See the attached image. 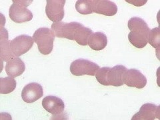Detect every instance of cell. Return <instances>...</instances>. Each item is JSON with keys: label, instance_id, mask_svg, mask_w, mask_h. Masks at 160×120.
Wrapping results in <instances>:
<instances>
[{"label": "cell", "instance_id": "14", "mask_svg": "<svg viewBox=\"0 0 160 120\" xmlns=\"http://www.w3.org/2000/svg\"><path fill=\"white\" fill-rule=\"evenodd\" d=\"M5 69L9 76L16 78L23 73L26 69V66L22 59L18 57H14L7 62Z\"/></svg>", "mask_w": 160, "mask_h": 120}, {"label": "cell", "instance_id": "17", "mask_svg": "<svg viewBox=\"0 0 160 120\" xmlns=\"http://www.w3.org/2000/svg\"><path fill=\"white\" fill-rule=\"evenodd\" d=\"M92 33L93 32L91 29L84 27L82 25L75 34L74 40L80 46H87L88 39Z\"/></svg>", "mask_w": 160, "mask_h": 120}, {"label": "cell", "instance_id": "20", "mask_svg": "<svg viewBox=\"0 0 160 120\" xmlns=\"http://www.w3.org/2000/svg\"><path fill=\"white\" fill-rule=\"evenodd\" d=\"M148 42L152 47L156 49H159L160 46V32L159 27L150 30L148 36Z\"/></svg>", "mask_w": 160, "mask_h": 120}, {"label": "cell", "instance_id": "16", "mask_svg": "<svg viewBox=\"0 0 160 120\" xmlns=\"http://www.w3.org/2000/svg\"><path fill=\"white\" fill-rule=\"evenodd\" d=\"M108 44V38L106 34L102 32H96L93 33L89 36L88 45L90 48L96 50V51H100L103 49L107 46Z\"/></svg>", "mask_w": 160, "mask_h": 120}, {"label": "cell", "instance_id": "21", "mask_svg": "<svg viewBox=\"0 0 160 120\" xmlns=\"http://www.w3.org/2000/svg\"><path fill=\"white\" fill-rule=\"evenodd\" d=\"M126 2L128 3H132L133 5H134V6H136L137 7H140V6H143L144 4H146L147 1L146 0H142V1H138V0H136V1H132V0H126Z\"/></svg>", "mask_w": 160, "mask_h": 120}, {"label": "cell", "instance_id": "13", "mask_svg": "<svg viewBox=\"0 0 160 120\" xmlns=\"http://www.w3.org/2000/svg\"><path fill=\"white\" fill-rule=\"evenodd\" d=\"M156 118L159 119V106L148 103L143 105L132 120H153Z\"/></svg>", "mask_w": 160, "mask_h": 120}, {"label": "cell", "instance_id": "18", "mask_svg": "<svg viewBox=\"0 0 160 120\" xmlns=\"http://www.w3.org/2000/svg\"><path fill=\"white\" fill-rule=\"evenodd\" d=\"M17 86V82L12 77L0 78V93L8 94L13 92Z\"/></svg>", "mask_w": 160, "mask_h": 120}, {"label": "cell", "instance_id": "2", "mask_svg": "<svg viewBox=\"0 0 160 120\" xmlns=\"http://www.w3.org/2000/svg\"><path fill=\"white\" fill-rule=\"evenodd\" d=\"M128 69L122 65H118L113 68H99L96 73L98 82L105 86H122L124 84V74Z\"/></svg>", "mask_w": 160, "mask_h": 120}, {"label": "cell", "instance_id": "7", "mask_svg": "<svg viewBox=\"0 0 160 120\" xmlns=\"http://www.w3.org/2000/svg\"><path fill=\"white\" fill-rule=\"evenodd\" d=\"M66 0H47L46 13L53 23L60 22L64 18Z\"/></svg>", "mask_w": 160, "mask_h": 120}, {"label": "cell", "instance_id": "9", "mask_svg": "<svg viewBox=\"0 0 160 120\" xmlns=\"http://www.w3.org/2000/svg\"><path fill=\"white\" fill-rule=\"evenodd\" d=\"M42 106L48 112L53 115V119L60 118L65 109V104L63 100L53 96L44 98L42 101Z\"/></svg>", "mask_w": 160, "mask_h": 120}, {"label": "cell", "instance_id": "11", "mask_svg": "<svg viewBox=\"0 0 160 120\" xmlns=\"http://www.w3.org/2000/svg\"><path fill=\"white\" fill-rule=\"evenodd\" d=\"M43 89L41 85L32 82L25 86L22 92V98L25 102L32 103L43 97Z\"/></svg>", "mask_w": 160, "mask_h": 120}, {"label": "cell", "instance_id": "4", "mask_svg": "<svg viewBox=\"0 0 160 120\" xmlns=\"http://www.w3.org/2000/svg\"><path fill=\"white\" fill-rule=\"evenodd\" d=\"M33 1H19L13 0V4L9 8V15L13 22L21 23L31 21L33 13L27 7Z\"/></svg>", "mask_w": 160, "mask_h": 120}, {"label": "cell", "instance_id": "12", "mask_svg": "<svg viewBox=\"0 0 160 120\" xmlns=\"http://www.w3.org/2000/svg\"><path fill=\"white\" fill-rule=\"evenodd\" d=\"M93 13L102 14L106 16H113L118 12V6L108 0H92Z\"/></svg>", "mask_w": 160, "mask_h": 120}, {"label": "cell", "instance_id": "19", "mask_svg": "<svg viewBox=\"0 0 160 120\" xmlns=\"http://www.w3.org/2000/svg\"><path fill=\"white\" fill-rule=\"evenodd\" d=\"M76 9L78 13L83 15L92 13V0H78L76 3Z\"/></svg>", "mask_w": 160, "mask_h": 120}, {"label": "cell", "instance_id": "6", "mask_svg": "<svg viewBox=\"0 0 160 120\" xmlns=\"http://www.w3.org/2000/svg\"><path fill=\"white\" fill-rule=\"evenodd\" d=\"M78 22H58L53 23L51 28L53 31L55 36L59 38H66L69 40H74V37L78 29L82 26Z\"/></svg>", "mask_w": 160, "mask_h": 120}, {"label": "cell", "instance_id": "8", "mask_svg": "<svg viewBox=\"0 0 160 120\" xmlns=\"http://www.w3.org/2000/svg\"><path fill=\"white\" fill-rule=\"evenodd\" d=\"M34 40L31 36L22 35L14 38L10 43L12 53L16 57H19L27 53L33 46Z\"/></svg>", "mask_w": 160, "mask_h": 120}, {"label": "cell", "instance_id": "1", "mask_svg": "<svg viewBox=\"0 0 160 120\" xmlns=\"http://www.w3.org/2000/svg\"><path fill=\"white\" fill-rule=\"evenodd\" d=\"M128 26L130 30L128 34L129 42L139 49L146 47L148 43V36L150 32L147 23L142 18L133 17L128 21Z\"/></svg>", "mask_w": 160, "mask_h": 120}, {"label": "cell", "instance_id": "15", "mask_svg": "<svg viewBox=\"0 0 160 120\" xmlns=\"http://www.w3.org/2000/svg\"><path fill=\"white\" fill-rule=\"evenodd\" d=\"M10 43H11V42L8 40L7 30L4 28H2L0 47H1V59L3 62H8L9 59L16 57L12 52Z\"/></svg>", "mask_w": 160, "mask_h": 120}, {"label": "cell", "instance_id": "3", "mask_svg": "<svg viewBox=\"0 0 160 120\" xmlns=\"http://www.w3.org/2000/svg\"><path fill=\"white\" fill-rule=\"evenodd\" d=\"M33 39L38 45L39 52L43 55H49L52 52L55 33L52 29L41 28L34 32Z\"/></svg>", "mask_w": 160, "mask_h": 120}, {"label": "cell", "instance_id": "10", "mask_svg": "<svg viewBox=\"0 0 160 120\" xmlns=\"http://www.w3.org/2000/svg\"><path fill=\"white\" fill-rule=\"evenodd\" d=\"M123 82L124 84H126L128 87L142 89L146 86L147 79L139 70L130 69L125 73Z\"/></svg>", "mask_w": 160, "mask_h": 120}, {"label": "cell", "instance_id": "5", "mask_svg": "<svg viewBox=\"0 0 160 120\" xmlns=\"http://www.w3.org/2000/svg\"><path fill=\"white\" fill-rule=\"evenodd\" d=\"M99 66L96 63L85 59L75 60L70 66V72L75 76H82L85 75L93 76L99 69Z\"/></svg>", "mask_w": 160, "mask_h": 120}]
</instances>
